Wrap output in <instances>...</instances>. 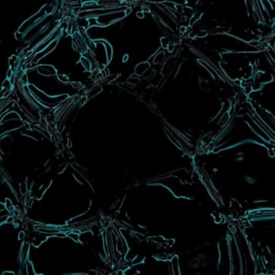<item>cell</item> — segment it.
I'll list each match as a JSON object with an SVG mask.
<instances>
[{"mask_svg": "<svg viewBox=\"0 0 275 275\" xmlns=\"http://www.w3.org/2000/svg\"><path fill=\"white\" fill-rule=\"evenodd\" d=\"M37 70L43 75H46V76H50V75H56V70H55L54 67L50 66V65H44V66H39L37 68Z\"/></svg>", "mask_w": 275, "mask_h": 275, "instance_id": "cell-1", "label": "cell"}, {"mask_svg": "<svg viewBox=\"0 0 275 275\" xmlns=\"http://www.w3.org/2000/svg\"><path fill=\"white\" fill-rule=\"evenodd\" d=\"M102 43L105 45V48H107V54H108V62H110L111 58H112V46L105 41H102Z\"/></svg>", "mask_w": 275, "mask_h": 275, "instance_id": "cell-2", "label": "cell"}, {"mask_svg": "<svg viewBox=\"0 0 275 275\" xmlns=\"http://www.w3.org/2000/svg\"><path fill=\"white\" fill-rule=\"evenodd\" d=\"M5 209H8V210H12V209H13V206H12V203H11V200H10V199H7V200H5Z\"/></svg>", "mask_w": 275, "mask_h": 275, "instance_id": "cell-3", "label": "cell"}, {"mask_svg": "<svg viewBox=\"0 0 275 275\" xmlns=\"http://www.w3.org/2000/svg\"><path fill=\"white\" fill-rule=\"evenodd\" d=\"M143 15H144V14L141 13V12H139V13H138V16H139V17H143Z\"/></svg>", "mask_w": 275, "mask_h": 275, "instance_id": "cell-4", "label": "cell"}, {"mask_svg": "<svg viewBox=\"0 0 275 275\" xmlns=\"http://www.w3.org/2000/svg\"><path fill=\"white\" fill-rule=\"evenodd\" d=\"M181 31H182V32L186 31V27H182V28H181Z\"/></svg>", "mask_w": 275, "mask_h": 275, "instance_id": "cell-5", "label": "cell"}, {"mask_svg": "<svg viewBox=\"0 0 275 275\" xmlns=\"http://www.w3.org/2000/svg\"><path fill=\"white\" fill-rule=\"evenodd\" d=\"M40 275H43V274H40Z\"/></svg>", "mask_w": 275, "mask_h": 275, "instance_id": "cell-6", "label": "cell"}]
</instances>
